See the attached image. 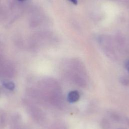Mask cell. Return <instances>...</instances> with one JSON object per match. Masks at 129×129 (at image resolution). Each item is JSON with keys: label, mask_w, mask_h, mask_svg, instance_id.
<instances>
[{"label": "cell", "mask_w": 129, "mask_h": 129, "mask_svg": "<svg viewBox=\"0 0 129 129\" xmlns=\"http://www.w3.org/2000/svg\"><path fill=\"white\" fill-rule=\"evenodd\" d=\"M80 98L79 93L77 91H72L68 95V100L71 103L77 102Z\"/></svg>", "instance_id": "6da1fadb"}, {"label": "cell", "mask_w": 129, "mask_h": 129, "mask_svg": "<svg viewBox=\"0 0 129 129\" xmlns=\"http://www.w3.org/2000/svg\"><path fill=\"white\" fill-rule=\"evenodd\" d=\"M4 86L6 88L9 90H13L15 89V84L11 81H7L4 82Z\"/></svg>", "instance_id": "7a4b0ae2"}, {"label": "cell", "mask_w": 129, "mask_h": 129, "mask_svg": "<svg viewBox=\"0 0 129 129\" xmlns=\"http://www.w3.org/2000/svg\"><path fill=\"white\" fill-rule=\"evenodd\" d=\"M69 1L71 2L73 4L76 5L77 4V0H69Z\"/></svg>", "instance_id": "3957f363"}, {"label": "cell", "mask_w": 129, "mask_h": 129, "mask_svg": "<svg viewBox=\"0 0 129 129\" xmlns=\"http://www.w3.org/2000/svg\"><path fill=\"white\" fill-rule=\"evenodd\" d=\"M19 1H25V0H19Z\"/></svg>", "instance_id": "277c9868"}, {"label": "cell", "mask_w": 129, "mask_h": 129, "mask_svg": "<svg viewBox=\"0 0 129 129\" xmlns=\"http://www.w3.org/2000/svg\"><path fill=\"white\" fill-rule=\"evenodd\" d=\"M128 70H129V69H128Z\"/></svg>", "instance_id": "5b68a950"}]
</instances>
